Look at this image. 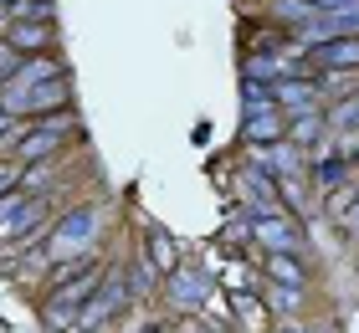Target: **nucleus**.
Segmentation results:
<instances>
[{
	"mask_svg": "<svg viewBox=\"0 0 359 333\" xmlns=\"http://www.w3.org/2000/svg\"><path fill=\"white\" fill-rule=\"evenodd\" d=\"M77 113L62 108V113H41V118H21L11 123L6 133V149L15 154V164H41V159H57L62 149H67V139H77Z\"/></svg>",
	"mask_w": 359,
	"mask_h": 333,
	"instance_id": "f257e3e1",
	"label": "nucleus"
},
{
	"mask_svg": "<svg viewBox=\"0 0 359 333\" xmlns=\"http://www.w3.org/2000/svg\"><path fill=\"white\" fill-rule=\"evenodd\" d=\"M103 221H108L103 205H77V210H67V221H62L52 236H46V261L93 257V252H97V231H103Z\"/></svg>",
	"mask_w": 359,
	"mask_h": 333,
	"instance_id": "f03ea898",
	"label": "nucleus"
},
{
	"mask_svg": "<svg viewBox=\"0 0 359 333\" xmlns=\"http://www.w3.org/2000/svg\"><path fill=\"white\" fill-rule=\"evenodd\" d=\"M252 241L267 246V252H292V257H303V231L292 226L287 215H262V210H252Z\"/></svg>",
	"mask_w": 359,
	"mask_h": 333,
	"instance_id": "7ed1b4c3",
	"label": "nucleus"
},
{
	"mask_svg": "<svg viewBox=\"0 0 359 333\" xmlns=\"http://www.w3.org/2000/svg\"><path fill=\"white\" fill-rule=\"evenodd\" d=\"M165 297H170V308H175V313H201V308H205V297H210V277L180 261L175 272H170V292H165Z\"/></svg>",
	"mask_w": 359,
	"mask_h": 333,
	"instance_id": "20e7f679",
	"label": "nucleus"
},
{
	"mask_svg": "<svg viewBox=\"0 0 359 333\" xmlns=\"http://www.w3.org/2000/svg\"><path fill=\"white\" fill-rule=\"evenodd\" d=\"M6 46H15L21 57L36 52H57V21H6Z\"/></svg>",
	"mask_w": 359,
	"mask_h": 333,
	"instance_id": "39448f33",
	"label": "nucleus"
},
{
	"mask_svg": "<svg viewBox=\"0 0 359 333\" xmlns=\"http://www.w3.org/2000/svg\"><path fill=\"white\" fill-rule=\"evenodd\" d=\"M247 144L252 149H267V144H283L287 139V113L277 108V103H257V108H247Z\"/></svg>",
	"mask_w": 359,
	"mask_h": 333,
	"instance_id": "423d86ee",
	"label": "nucleus"
},
{
	"mask_svg": "<svg viewBox=\"0 0 359 333\" xmlns=\"http://www.w3.org/2000/svg\"><path fill=\"white\" fill-rule=\"evenodd\" d=\"M308 67H318V72H354L359 67V36H334V41L308 46Z\"/></svg>",
	"mask_w": 359,
	"mask_h": 333,
	"instance_id": "0eeeda50",
	"label": "nucleus"
},
{
	"mask_svg": "<svg viewBox=\"0 0 359 333\" xmlns=\"http://www.w3.org/2000/svg\"><path fill=\"white\" fill-rule=\"evenodd\" d=\"M323 133H329V118H323V108H303V113H287V144H298V149H308V144H323Z\"/></svg>",
	"mask_w": 359,
	"mask_h": 333,
	"instance_id": "6e6552de",
	"label": "nucleus"
},
{
	"mask_svg": "<svg viewBox=\"0 0 359 333\" xmlns=\"http://www.w3.org/2000/svg\"><path fill=\"white\" fill-rule=\"evenodd\" d=\"M313 97L318 88L308 77H283V82H272V103L283 108V113H303V108H313Z\"/></svg>",
	"mask_w": 359,
	"mask_h": 333,
	"instance_id": "1a4fd4ad",
	"label": "nucleus"
},
{
	"mask_svg": "<svg viewBox=\"0 0 359 333\" xmlns=\"http://www.w3.org/2000/svg\"><path fill=\"white\" fill-rule=\"evenodd\" d=\"M144 257H149L159 272H175L180 266V252H175V236L165 226H144Z\"/></svg>",
	"mask_w": 359,
	"mask_h": 333,
	"instance_id": "9d476101",
	"label": "nucleus"
},
{
	"mask_svg": "<svg viewBox=\"0 0 359 333\" xmlns=\"http://www.w3.org/2000/svg\"><path fill=\"white\" fill-rule=\"evenodd\" d=\"M267 277H272V287H303V282H308L303 261L292 252H267Z\"/></svg>",
	"mask_w": 359,
	"mask_h": 333,
	"instance_id": "9b49d317",
	"label": "nucleus"
},
{
	"mask_svg": "<svg viewBox=\"0 0 359 333\" xmlns=\"http://www.w3.org/2000/svg\"><path fill=\"white\" fill-rule=\"evenodd\" d=\"M323 195H329V215L344 221V210L354 205V195H359V179H344V185H334V190H323Z\"/></svg>",
	"mask_w": 359,
	"mask_h": 333,
	"instance_id": "f8f14e48",
	"label": "nucleus"
},
{
	"mask_svg": "<svg viewBox=\"0 0 359 333\" xmlns=\"http://www.w3.org/2000/svg\"><path fill=\"white\" fill-rule=\"evenodd\" d=\"M267 308L292 313V308H298V287H267Z\"/></svg>",
	"mask_w": 359,
	"mask_h": 333,
	"instance_id": "ddd939ff",
	"label": "nucleus"
},
{
	"mask_svg": "<svg viewBox=\"0 0 359 333\" xmlns=\"http://www.w3.org/2000/svg\"><path fill=\"white\" fill-rule=\"evenodd\" d=\"M308 6L323 15H344V11H359V0H308Z\"/></svg>",
	"mask_w": 359,
	"mask_h": 333,
	"instance_id": "4468645a",
	"label": "nucleus"
},
{
	"mask_svg": "<svg viewBox=\"0 0 359 333\" xmlns=\"http://www.w3.org/2000/svg\"><path fill=\"white\" fill-rule=\"evenodd\" d=\"M21 185V164H0V195Z\"/></svg>",
	"mask_w": 359,
	"mask_h": 333,
	"instance_id": "2eb2a0df",
	"label": "nucleus"
},
{
	"mask_svg": "<svg viewBox=\"0 0 359 333\" xmlns=\"http://www.w3.org/2000/svg\"><path fill=\"white\" fill-rule=\"evenodd\" d=\"M344 231H349V236L359 241V195H354V205L344 210Z\"/></svg>",
	"mask_w": 359,
	"mask_h": 333,
	"instance_id": "dca6fc26",
	"label": "nucleus"
},
{
	"mask_svg": "<svg viewBox=\"0 0 359 333\" xmlns=\"http://www.w3.org/2000/svg\"><path fill=\"white\" fill-rule=\"evenodd\" d=\"M139 333H175V328H170V323H144Z\"/></svg>",
	"mask_w": 359,
	"mask_h": 333,
	"instance_id": "f3484780",
	"label": "nucleus"
},
{
	"mask_svg": "<svg viewBox=\"0 0 359 333\" xmlns=\"http://www.w3.org/2000/svg\"><path fill=\"white\" fill-rule=\"evenodd\" d=\"M6 133H11V118L0 113V149H6Z\"/></svg>",
	"mask_w": 359,
	"mask_h": 333,
	"instance_id": "a211bd4d",
	"label": "nucleus"
}]
</instances>
